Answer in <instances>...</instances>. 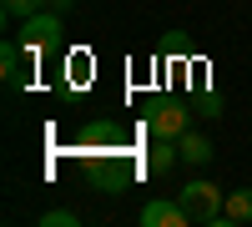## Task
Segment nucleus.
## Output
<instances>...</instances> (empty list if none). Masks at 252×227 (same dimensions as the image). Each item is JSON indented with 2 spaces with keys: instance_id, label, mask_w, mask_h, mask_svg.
<instances>
[{
  "instance_id": "nucleus-6",
  "label": "nucleus",
  "mask_w": 252,
  "mask_h": 227,
  "mask_svg": "<svg viewBox=\"0 0 252 227\" xmlns=\"http://www.w3.org/2000/svg\"><path fill=\"white\" fill-rule=\"evenodd\" d=\"M177 152H182L187 167H207V162L217 157V152H212V136H207V131H192V127L177 136Z\"/></svg>"
},
{
  "instance_id": "nucleus-7",
  "label": "nucleus",
  "mask_w": 252,
  "mask_h": 227,
  "mask_svg": "<svg viewBox=\"0 0 252 227\" xmlns=\"http://www.w3.org/2000/svg\"><path fill=\"white\" fill-rule=\"evenodd\" d=\"M177 162H182L177 141H166V136H152V152H146V172H152V177H161V172H172Z\"/></svg>"
},
{
  "instance_id": "nucleus-2",
  "label": "nucleus",
  "mask_w": 252,
  "mask_h": 227,
  "mask_svg": "<svg viewBox=\"0 0 252 227\" xmlns=\"http://www.w3.org/2000/svg\"><path fill=\"white\" fill-rule=\"evenodd\" d=\"M15 40H20V51L31 56V66L40 56H46L51 46H61V15L56 10H35V15H26L20 20V31H15Z\"/></svg>"
},
{
  "instance_id": "nucleus-10",
  "label": "nucleus",
  "mask_w": 252,
  "mask_h": 227,
  "mask_svg": "<svg viewBox=\"0 0 252 227\" xmlns=\"http://www.w3.org/2000/svg\"><path fill=\"white\" fill-rule=\"evenodd\" d=\"M40 227H76V212L71 207H51V212H40Z\"/></svg>"
},
{
  "instance_id": "nucleus-5",
  "label": "nucleus",
  "mask_w": 252,
  "mask_h": 227,
  "mask_svg": "<svg viewBox=\"0 0 252 227\" xmlns=\"http://www.w3.org/2000/svg\"><path fill=\"white\" fill-rule=\"evenodd\" d=\"M26 51H20V40L15 35H5V40H0V81H5V86L10 91H20V86H26Z\"/></svg>"
},
{
  "instance_id": "nucleus-8",
  "label": "nucleus",
  "mask_w": 252,
  "mask_h": 227,
  "mask_svg": "<svg viewBox=\"0 0 252 227\" xmlns=\"http://www.w3.org/2000/svg\"><path fill=\"white\" fill-rule=\"evenodd\" d=\"M237 222H252V187L227 192V202H222V227H237Z\"/></svg>"
},
{
  "instance_id": "nucleus-9",
  "label": "nucleus",
  "mask_w": 252,
  "mask_h": 227,
  "mask_svg": "<svg viewBox=\"0 0 252 227\" xmlns=\"http://www.w3.org/2000/svg\"><path fill=\"white\" fill-rule=\"evenodd\" d=\"M0 10H5V20H26L35 10H46V0H0Z\"/></svg>"
},
{
  "instance_id": "nucleus-4",
  "label": "nucleus",
  "mask_w": 252,
  "mask_h": 227,
  "mask_svg": "<svg viewBox=\"0 0 252 227\" xmlns=\"http://www.w3.org/2000/svg\"><path fill=\"white\" fill-rule=\"evenodd\" d=\"M136 217H141V227H187V222H192L177 197H152Z\"/></svg>"
},
{
  "instance_id": "nucleus-3",
  "label": "nucleus",
  "mask_w": 252,
  "mask_h": 227,
  "mask_svg": "<svg viewBox=\"0 0 252 227\" xmlns=\"http://www.w3.org/2000/svg\"><path fill=\"white\" fill-rule=\"evenodd\" d=\"M187 127H192V111H187V106H177V101H157V106L146 111V131H152V136L177 141Z\"/></svg>"
},
{
  "instance_id": "nucleus-11",
  "label": "nucleus",
  "mask_w": 252,
  "mask_h": 227,
  "mask_svg": "<svg viewBox=\"0 0 252 227\" xmlns=\"http://www.w3.org/2000/svg\"><path fill=\"white\" fill-rule=\"evenodd\" d=\"M197 106H202V116H222V101H217V96H202Z\"/></svg>"
},
{
  "instance_id": "nucleus-1",
  "label": "nucleus",
  "mask_w": 252,
  "mask_h": 227,
  "mask_svg": "<svg viewBox=\"0 0 252 227\" xmlns=\"http://www.w3.org/2000/svg\"><path fill=\"white\" fill-rule=\"evenodd\" d=\"M177 202L187 207V217H192L197 227H212V222H222V202H227V192L217 187V182H207V177H192V182L177 192Z\"/></svg>"
},
{
  "instance_id": "nucleus-12",
  "label": "nucleus",
  "mask_w": 252,
  "mask_h": 227,
  "mask_svg": "<svg viewBox=\"0 0 252 227\" xmlns=\"http://www.w3.org/2000/svg\"><path fill=\"white\" fill-rule=\"evenodd\" d=\"M71 5H76V0H46V10H56V15H66Z\"/></svg>"
}]
</instances>
